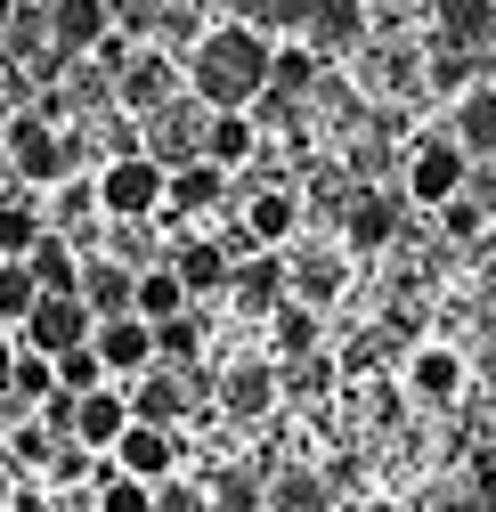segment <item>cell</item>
Returning <instances> with one entry per match:
<instances>
[{
	"label": "cell",
	"mask_w": 496,
	"mask_h": 512,
	"mask_svg": "<svg viewBox=\"0 0 496 512\" xmlns=\"http://www.w3.org/2000/svg\"><path fill=\"white\" fill-rule=\"evenodd\" d=\"M269 66H277V41L261 25H220L188 49V90L212 114H253L261 90H269Z\"/></svg>",
	"instance_id": "obj_1"
},
{
	"label": "cell",
	"mask_w": 496,
	"mask_h": 512,
	"mask_svg": "<svg viewBox=\"0 0 496 512\" xmlns=\"http://www.w3.org/2000/svg\"><path fill=\"white\" fill-rule=\"evenodd\" d=\"M0 147H9V171L25 179V187H66L74 179V131H57V122L49 114H9V131H0Z\"/></svg>",
	"instance_id": "obj_2"
},
{
	"label": "cell",
	"mask_w": 496,
	"mask_h": 512,
	"mask_svg": "<svg viewBox=\"0 0 496 512\" xmlns=\"http://www.w3.org/2000/svg\"><path fill=\"white\" fill-rule=\"evenodd\" d=\"M90 179H98V212H106V220H155V212L171 204V171H163L155 155H114V163H98Z\"/></svg>",
	"instance_id": "obj_3"
},
{
	"label": "cell",
	"mask_w": 496,
	"mask_h": 512,
	"mask_svg": "<svg viewBox=\"0 0 496 512\" xmlns=\"http://www.w3.org/2000/svg\"><path fill=\"white\" fill-rule=\"evenodd\" d=\"M139 139H147V155H155L163 171H188V163H204V139H212V106L188 90L179 106H163L155 122H139Z\"/></svg>",
	"instance_id": "obj_4"
},
{
	"label": "cell",
	"mask_w": 496,
	"mask_h": 512,
	"mask_svg": "<svg viewBox=\"0 0 496 512\" xmlns=\"http://www.w3.org/2000/svg\"><path fill=\"white\" fill-rule=\"evenodd\" d=\"M90 334H98V317H90L82 293H41V309L25 317V350H41V358L90 350Z\"/></svg>",
	"instance_id": "obj_5"
},
{
	"label": "cell",
	"mask_w": 496,
	"mask_h": 512,
	"mask_svg": "<svg viewBox=\"0 0 496 512\" xmlns=\"http://www.w3.org/2000/svg\"><path fill=\"white\" fill-rule=\"evenodd\" d=\"M464 179H472V155H464L456 139H423L415 163H407V196L431 204V212H448V204L464 196Z\"/></svg>",
	"instance_id": "obj_6"
},
{
	"label": "cell",
	"mask_w": 496,
	"mask_h": 512,
	"mask_svg": "<svg viewBox=\"0 0 496 512\" xmlns=\"http://www.w3.org/2000/svg\"><path fill=\"white\" fill-rule=\"evenodd\" d=\"M114 106L131 114V122H155L163 106H179V66L163 49H139L131 66H122V82H114Z\"/></svg>",
	"instance_id": "obj_7"
},
{
	"label": "cell",
	"mask_w": 496,
	"mask_h": 512,
	"mask_svg": "<svg viewBox=\"0 0 496 512\" xmlns=\"http://www.w3.org/2000/svg\"><path fill=\"white\" fill-rule=\"evenodd\" d=\"M106 33H114V9H106V0H49V49L66 57V66L98 57Z\"/></svg>",
	"instance_id": "obj_8"
},
{
	"label": "cell",
	"mask_w": 496,
	"mask_h": 512,
	"mask_svg": "<svg viewBox=\"0 0 496 512\" xmlns=\"http://www.w3.org/2000/svg\"><path fill=\"white\" fill-rule=\"evenodd\" d=\"M90 350L106 358V374L114 382H139V374H155L163 358H155V326L147 317H106V326L90 334Z\"/></svg>",
	"instance_id": "obj_9"
},
{
	"label": "cell",
	"mask_w": 496,
	"mask_h": 512,
	"mask_svg": "<svg viewBox=\"0 0 496 512\" xmlns=\"http://www.w3.org/2000/svg\"><path fill=\"white\" fill-rule=\"evenodd\" d=\"M236 309L244 317H277L285 301H293V261L285 252H253V261H236Z\"/></svg>",
	"instance_id": "obj_10"
},
{
	"label": "cell",
	"mask_w": 496,
	"mask_h": 512,
	"mask_svg": "<svg viewBox=\"0 0 496 512\" xmlns=\"http://www.w3.org/2000/svg\"><path fill=\"white\" fill-rule=\"evenodd\" d=\"M122 431H131V399H122V382H106V391L74 399V447H90V456H114Z\"/></svg>",
	"instance_id": "obj_11"
},
{
	"label": "cell",
	"mask_w": 496,
	"mask_h": 512,
	"mask_svg": "<svg viewBox=\"0 0 496 512\" xmlns=\"http://www.w3.org/2000/svg\"><path fill=\"white\" fill-rule=\"evenodd\" d=\"M277 391H285V374H277L269 358H236V366L220 374V407H228L236 423H261V415L277 407Z\"/></svg>",
	"instance_id": "obj_12"
},
{
	"label": "cell",
	"mask_w": 496,
	"mask_h": 512,
	"mask_svg": "<svg viewBox=\"0 0 496 512\" xmlns=\"http://www.w3.org/2000/svg\"><path fill=\"white\" fill-rule=\"evenodd\" d=\"M171 464H179V439L155 431V423H131V431H122V447H114V472H122V480H147V488H163Z\"/></svg>",
	"instance_id": "obj_13"
},
{
	"label": "cell",
	"mask_w": 496,
	"mask_h": 512,
	"mask_svg": "<svg viewBox=\"0 0 496 512\" xmlns=\"http://www.w3.org/2000/svg\"><path fill=\"white\" fill-rule=\"evenodd\" d=\"M171 277L188 285V301H204V293H228L236 285V261H228V244H212V236H188L171 252Z\"/></svg>",
	"instance_id": "obj_14"
},
{
	"label": "cell",
	"mask_w": 496,
	"mask_h": 512,
	"mask_svg": "<svg viewBox=\"0 0 496 512\" xmlns=\"http://www.w3.org/2000/svg\"><path fill=\"white\" fill-rule=\"evenodd\" d=\"M301 33H309V57H318V66L326 57H350L366 41V0H318V17H309Z\"/></svg>",
	"instance_id": "obj_15"
},
{
	"label": "cell",
	"mask_w": 496,
	"mask_h": 512,
	"mask_svg": "<svg viewBox=\"0 0 496 512\" xmlns=\"http://www.w3.org/2000/svg\"><path fill=\"white\" fill-rule=\"evenodd\" d=\"M82 301H90L98 326H106V317H131V309H139V277L98 252V261H82Z\"/></svg>",
	"instance_id": "obj_16"
},
{
	"label": "cell",
	"mask_w": 496,
	"mask_h": 512,
	"mask_svg": "<svg viewBox=\"0 0 496 512\" xmlns=\"http://www.w3.org/2000/svg\"><path fill=\"white\" fill-rule=\"evenodd\" d=\"M431 17H440V41L464 57H480L496 41V0H431Z\"/></svg>",
	"instance_id": "obj_17"
},
{
	"label": "cell",
	"mask_w": 496,
	"mask_h": 512,
	"mask_svg": "<svg viewBox=\"0 0 496 512\" xmlns=\"http://www.w3.org/2000/svg\"><path fill=\"white\" fill-rule=\"evenodd\" d=\"M293 220H301V196H285V187H253V196H244V236L261 252H277L293 236Z\"/></svg>",
	"instance_id": "obj_18"
},
{
	"label": "cell",
	"mask_w": 496,
	"mask_h": 512,
	"mask_svg": "<svg viewBox=\"0 0 496 512\" xmlns=\"http://www.w3.org/2000/svg\"><path fill=\"white\" fill-rule=\"evenodd\" d=\"M342 236H350L358 252H383V244L399 236V204H391V196H375V187H358L350 212H342Z\"/></svg>",
	"instance_id": "obj_19"
},
{
	"label": "cell",
	"mask_w": 496,
	"mask_h": 512,
	"mask_svg": "<svg viewBox=\"0 0 496 512\" xmlns=\"http://www.w3.org/2000/svg\"><path fill=\"white\" fill-rule=\"evenodd\" d=\"M179 415H188V382H179L171 366L139 374V391H131V423H155V431H171Z\"/></svg>",
	"instance_id": "obj_20"
},
{
	"label": "cell",
	"mask_w": 496,
	"mask_h": 512,
	"mask_svg": "<svg viewBox=\"0 0 496 512\" xmlns=\"http://www.w3.org/2000/svg\"><path fill=\"white\" fill-rule=\"evenodd\" d=\"M25 269H33L41 293H82V252H74V236H57V228L25 252Z\"/></svg>",
	"instance_id": "obj_21"
},
{
	"label": "cell",
	"mask_w": 496,
	"mask_h": 512,
	"mask_svg": "<svg viewBox=\"0 0 496 512\" xmlns=\"http://www.w3.org/2000/svg\"><path fill=\"white\" fill-rule=\"evenodd\" d=\"M253 155H261V122H253V114H212L204 163H220V171H244Z\"/></svg>",
	"instance_id": "obj_22"
},
{
	"label": "cell",
	"mask_w": 496,
	"mask_h": 512,
	"mask_svg": "<svg viewBox=\"0 0 496 512\" xmlns=\"http://www.w3.org/2000/svg\"><path fill=\"white\" fill-rule=\"evenodd\" d=\"M269 350L293 366V358H318V309L309 301H285L277 317H269Z\"/></svg>",
	"instance_id": "obj_23"
},
{
	"label": "cell",
	"mask_w": 496,
	"mask_h": 512,
	"mask_svg": "<svg viewBox=\"0 0 496 512\" xmlns=\"http://www.w3.org/2000/svg\"><path fill=\"white\" fill-rule=\"evenodd\" d=\"M49 236V212L25 196H0V261H25V252Z\"/></svg>",
	"instance_id": "obj_24"
},
{
	"label": "cell",
	"mask_w": 496,
	"mask_h": 512,
	"mask_svg": "<svg viewBox=\"0 0 496 512\" xmlns=\"http://www.w3.org/2000/svg\"><path fill=\"white\" fill-rule=\"evenodd\" d=\"M228 196V171L220 163H188V171H171V204L163 212H212Z\"/></svg>",
	"instance_id": "obj_25"
},
{
	"label": "cell",
	"mask_w": 496,
	"mask_h": 512,
	"mask_svg": "<svg viewBox=\"0 0 496 512\" xmlns=\"http://www.w3.org/2000/svg\"><path fill=\"white\" fill-rule=\"evenodd\" d=\"M131 317H147V326H171V317H188V285L171 277V261L139 277V309H131Z\"/></svg>",
	"instance_id": "obj_26"
},
{
	"label": "cell",
	"mask_w": 496,
	"mask_h": 512,
	"mask_svg": "<svg viewBox=\"0 0 496 512\" xmlns=\"http://www.w3.org/2000/svg\"><path fill=\"white\" fill-rule=\"evenodd\" d=\"M456 147H464V155H496V90H464V106H456Z\"/></svg>",
	"instance_id": "obj_27"
},
{
	"label": "cell",
	"mask_w": 496,
	"mask_h": 512,
	"mask_svg": "<svg viewBox=\"0 0 496 512\" xmlns=\"http://www.w3.org/2000/svg\"><path fill=\"white\" fill-rule=\"evenodd\" d=\"M407 382H415V399H456L464 391V358L456 350H415V374Z\"/></svg>",
	"instance_id": "obj_28"
},
{
	"label": "cell",
	"mask_w": 496,
	"mask_h": 512,
	"mask_svg": "<svg viewBox=\"0 0 496 512\" xmlns=\"http://www.w3.org/2000/svg\"><path fill=\"white\" fill-rule=\"evenodd\" d=\"M334 293H342V261H334V252H301V261H293V301L326 309Z\"/></svg>",
	"instance_id": "obj_29"
},
{
	"label": "cell",
	"mask_w": 496,
	"mask_h": 512,
	"mask_svg": "<svg viewBox=\"0 0 496 512\" xmlns=\"http://www.w3.org/2000/svg\"><path fill=\"white\" fill-rule=\"evenodd\" d=\"M0 447L17 456V472H49V464H57V447H66V439H57V431H49L41 415H25V423H17L9 439H0Z\"/></svg>",
	"instance_id": "obj_30"
},
{
	"label": "cell",
	"mask_w": 496,
	"mask_h": 512,
	"mask_svg": "<svg viewBox=\"0 0 496 512\" xmlns=\"http://www.w3.org/2000/svg\"><path fill=\"white\" fill-rule=\"evenodd\" d=\"M309 90H318V57H309V41L301 49H277V66H269V98H309Z\"/></svg>",
	"instance_id": "obj_31"
},
{
	"label": "cell",
	"mask_w": 496,
	"mask_h": 512,
	"mask_svg": "<svg viewBox=\"0 0 496 512\" xmlns=\"http://www.w3.org/2000/svg\"><path fill=\"white\" fill-rule=\"evenodd\" d=\"M269 512H326V480L301 472V464L277 472V480H269Z\"/></svg>",
	"instance_id": "obj_32"
},
{
	"label": "cell",
	"mask_w": 496,
	"mask_h": 512,
	"mask_svg": "<svg viewBox=\"0 0 496 512\" xmlns=\"http://www.w3.org/2000/svg\"><path fill=\"white\" fill-rule=\"evenodd\" d=\"M41 309V285L25 261H0V326H25V317Z\"/></svg>",
	"instance_id": "obj_33"
},
{
	"label": "cell",
	"mask_w": 496,
	"mask_h": 512,
	"mask_svg": "<svg viewBox=\"0 0 496 512\" xmlns=\"http://www.w3.org/2000/svg\"><path fill=\"white\" fill-rule=\"evenodd\" d=\"M9 391L41 415L49 399H57V358H41V350H17V382H9Z\"/></svg>",
	"instance_id": "obj_34"
},
{
	"label": "cell",
	"mask_w": 496,
	"mask_h": 512,
	"mask_svg": "<svg viewBox=\"0 0 496 512\" xmlns=\"http://www.w3.org/2000/svg\"><path fill=\"white\" fill-rule=\"evenodd\" d=\"M212 512H269V480H253V472H220V480H212Z\"/></svg>",
	"instance_id": "obj_35"
},
{
	"label": "cell",
	"mask_w": 496,
	"mask_h": 512,
	"mask_svg": "<svg viewBox=\"0 0 496 512\" xmlns=\"http://www.w3.org/2000/svg\"><path fill=\"white\" fill-rule=\"evenodd\" d=\"M57 391H66V399L106 391V358H98V350H66V358H57Z\"/></svg>",
	"instance_id": "obj_36"
},
{
	"label": "cell",
	"mask_w": 496,
	"mask_h": 512,
	"mask_svg": "<svg viewBox=\"0 0 496 512\" xmlns=\"http://www.w3.org/2000/svg\"><path fill=\"white\" fill-rule=\"evenodd\" d=\"M90 212H98V179H66V187H57L49 228H57V236H66V228H90Z\"/></svg>",
	"instance_id": "obj_37"
},
{
	"label": "cell",
	"mask_w": 496,
	"mask_h": 512,
	"mask_svg": "<svg viewBox=\"0 0 496 512\" xmlns=\"http://www.w3.org/2000/svg\"><path fill=\"white\" fill-rule=\"evenodd\" d=\"M90 512H155V488H147V480H122V472H106Z\"/></svg>",
	"instance_id": "obj_38"
},
{
	"label": "cell",
	"mask_w": 496,
	"mask_h": 512,
	"mask_svg": "<svg viewBox=\"0 0 496 512\" xmlns=\"http://www.w3.org/2000/svg\"><path fill=\"white\" fill-rule=\"evenodd\" d=\"M196 342H204L196 309H188V317H171V326H155V358H163V366H188V358H196Z\"/></svg>",
	"instance_id": "obj_39"
},
{
	"label": "cell",
	"mask_w": 496,
	"mask_h": 512,
	"mask_svg": "<svg viewBox=\"0 0 496 512\" xmlns=\"http://www.w3.org/2000/svg\"><path fill=\"white\" fill-rule=\"evenodd\" d=\"M318 17V0H253V25L261 33H277V25H309Z\"/></svg>",
	"instance_id": "obj_40"
},
{
	"label": "cell",
	"mask_w": 496,
	"mask_h": 512,
	"mask_svg": "<svg viewBox=\"0 0 496 512\" xmlns=\"http://www.w3.org/2000/svg\"><path fill=\"white\" fill-rule=\"evenodd\" d=\"M49 480H66V488H74V480H90V447H74V439H66V447H57V464H49Z\"/></svg>",
	"instance_id": "obj_41"
},
{
	"label": "cell",
	"mask_w": 496,
	"mask_h": 512,
	"mask_svg": "<svg viewBox=\"0 0 496 512\" xmlns=\"http://www.w3.org/2000/svg\"><path fill=\"white\" fill-rule=\"evenodd\" d=\"M431 90H464V49H440V57H431Z\"/></svg>",
	"instance_id": "obj_42"
},
{
	"label": "cell",
	"mask_w": 496,
	"mask_h": 512,
	"mask_svg": "<svg viewBox=\"0 0 496 512\" xmlns=\"http://www.w3.org/2000/svg\"><path fill=\"white\" fill-rule=\"evenodd\" d=\"M448 236H480V204L456 196V204H448Z\"/></svg>",
	"instance_id": "obj_43"
},
{
	"label": "cell",
	"mask_w": 496,
	"mask_h": 512,
	"mask_svg": "<svg viewBox=\"0 0 496 512\" xmlns=\"http://www.w3.org/2000/svg\"><path fill=\"white\" fill-rule=\"evenodd\" d=\"M17 350L25 342H0V399H9V382H17Z\"/></svg>",
	"instance_id": "obj_44"
},
{
	"label": "cell",
	"mask_w": 496,
	"mask_h": 512,
	"mask_svg": "<svg viewBox=\"0 0 496 512\" xmlns=\"http://www.w3.org/2000/svg\"><path fill=\"white\" fill-rule=\"evenodd\" d=\"M17 9L25 0H0V49H9V33H17Z\"/></svg>",
	"instance_id": "obj_45"
},
{
	"label": "cell",
	"mask_w": 496,
	"mask_h": 512,
	"mask_svg": "<svg viewBox=\"0 0 496 512\" xmlns=\"http://www.w3.org/2000/svg\"><path fill=\"white\" fill-rule=\"evenodd\" d=\"M9 488H17V456L0 447V504H9Z\"/></svg>",
	"instance_id": "obj_46"
},
{
	"label": "cell",
	"mask_w": 496,
	"mask_h": 512,
	"mask_svg": "<svg viewBox=\"0 0 496 512\" xmlns=\"http://www.w3.org/2000/svg\"><path fill=\"white\" fill-rule=\"evenodd\" d=\"M9 179H17V171H9V147H0V196H9Z\"/></svg>",
	"instance_id": "obj_47"
},
{
	"label": "cell",
	"mask_w": 496,
	"mask_h": 512,
	"mask_svg": "<svg viewBox=\"0 0 496 512\" xmlns=\"http://www.w3.org/2000/svg\"><path fill=\"white\" fill-rule=\"evenodd\" d=\"M366 512H399V504H366Z\"/></svg>",
	"instance_id": "obj_48"
},
{
	"label": "cell",
	"mask_w": 496,
	"mask_h": 512,
	"mask_svg": "<svg viewBox=\"0 0 496 512\" xmlns=\"http://www.w3.org/2000/svg\"><path fill=\"white\" fill-rule=\"evenodd\" d=\"M25 9H49V0H25Z\"/></svg>",
	"instance_id": "obj_49"
}]
</instances>
